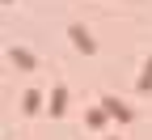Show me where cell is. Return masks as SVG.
Wrapping results in <instances>:
<instances>
[{"label":"cell","instance_id":"1","mask_svg":"<svg viewBox=\"0 0 152 140\" xmlns=\"http://www.w3.org/2000/svg\"><path fill=\"white\" fill-rule=\"evenodd\" d=\"M102 106H106V110H114V119H118V123H131V119H135V115H131V110L118 102V98H102Z\"/></svg>","mask_w":152,"mask_h":140},{"label":"cell","instance_id":"2","mask_svg":"<svg viewBox=\"0 0 152 140\" xmlns=\"http://www.w3.org/2000/svg\"><path fill=\"white\" fill-rule=\"evenodd\" d=\"M68 34L76 38V43H80V51H93V38H89V30H85V26H72Z\"/></svg>","mask_w":152,"mask_h":140},{"label":"cell","instance_id":"3","mask_svg":"<svg viewBox=\"0 0 152 140\" xmlns=\"http://www.w3.org/2000/svg\"><path fill=\"white\" fill-rule=\"evenodd\" d=\"M64 102H68V93H64V89H55V93H51V110H47V115H64Z\"/></svg>","mask_w":152,"mask_h":140},{"label":"cell","instance_id":"4","mask_svg":"<svg viewBox=\"0 0 152 140\" xmlns=\"http://www.w3.org/2000/svg\"><path fill=\"white\" fill-rule=\"evenodd\" d=\"M89 127H106V106H102V102L89 110Z\"/></svg>","mask_w":152,"mask_h":140},{"label":"cell","instance_id":"5","mask_svg":"<svg viewBox=\"0 0 152 140\" xmlns=\"http://www.w3.org/2000/svg\"><path fill=\"white\" fill-rule=\"evenodd\" d=\"M21 106H26L30 115H38V106H42V98H38V89H30V93L21 98Z\"/></svg>","mask_w":152,"mask_h":140},{"label":"cell","instance_id":"6","mask_svg":"<svg viewBox=\"0 0 152 140\" xmlns=\"http://www.w3.org/2000/svg\"><path fill=\"white\" fill-rule=\"evenodd\" d=\"M13 64H21V68H34V59H30L26 51H13Z\"/></svg>","mask_w":152,"mask_h":140},{"label":"cell","instance_id":"7","mask_svg":"<svg viewBox=\"0 0 152 140\" xmlns=\"http://www.w3.org/2000/svg\"><path fill=\"white\" fill-rule=\"evenodd\" d=\"M140 89H152V59H148V68H144V76H140Z\"/></svg>","mask_w":152,"mask_h":140}]
</instances>
